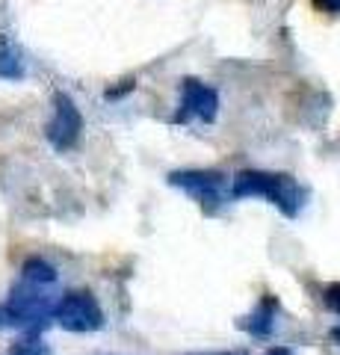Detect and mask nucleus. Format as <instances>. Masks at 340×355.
Instances as JSON below:
<instances>
[{
    "mask_svg": "<svg viewBox=\"0 0 340 355\" xmlns=\"http://www.w3.org/2000/svg\"><path fill=\"white\" fill-rule=\"evenodd\" d=\"M234 198H255L263 196L272 202L287 219L299 216L302 210V190L290 175H276V172H240L231 184Z\"/></svg>",
    "mask_w": 340,
    "mask_h": 355,
    "instance_id": "1",
    "label": "nucleus"
},
{
    "mask_svg": "<svg viewBox=\"0 0 340 355\" xmlns=\"http://www.w3.org/2000/svg\"><path fill=\"white\" fill-rule=\"evenodd\" d=\"M9 308V317H12V326L15 329H24L27 335H39L51 320H53V305L57 299L51 296V287L45 284H30L21 279L9 299L3 302Z\"/></svg>",
    "mask_w": 340,
    "mask_h": 355,
    "instance_id": "2",
    "label": "nucleus"
},
{
    "mask_svg": "<svg viewBox=\"0 0 340 355\" xmlns=\"http://www.w3.org/2000/svg\"><path fill=\"white\" fill-rule=\"evenodd\" d=\"M53 320L65 331L86 335V331H98L104 326V311L89 291H69L53 305Z\"/></svg>",
    "mask_w": 340,
    "mask_h": 355,
    "instance_id": "3",
    "label": "nucleus"
},
{
    "mask_svg": "<svg viewBox=\"0 0 340 355\" xmlns=\"http://www.w3.org/2000/svg\"><path fill=\"white\" fill-rule=\"evenodd\" d=\"M169 184L178 190L190 193L193 198H199L202 207L207 214L222 205V187H225V175L216 169H184V172H172Z\"/></svg>",
    "mask_w": 340,
    "mask_h": 355,
    "instance_id": "4",
    "label": "nucleus"
},
{
    "mask_svg": "<svg viewBox=\"0 0 340 355\" xmlns=\"http://www.w3.org/2000/svg\"><path fill=\"white\" fill-rule=\"evenodd\" d=\"M80 130H83V116H80L78 104H74L65 92H57V98H53V119L45 128L48 142L57 151H69V148L78 146Z\"/></svg>",
    "mask_w": 340,
    "mask_h": 355,
    "instance_id": "5",
    "label": "nucleus"
},
{
    "mask_svg": "<svg viewBox=\"0 0 340 355\" xmlns=\"http://www.w3.org/2000/svg\"><path fill=\"white\" fill-rule=\"evenodd\" d=\"M219 113V95L216 89L204 86L195 77H186L181 83V107L175 113V125H186V121L199 119V121H213Z\"/></svg>",
    "mask_w": 340,
    "mask_h": 355,
    "instance_id": "6",
    "label": "nucleus"
},
{
    "mask_svg": "<svg viewBox=\"0 0 340 355\" xmlns=\"http://www.w3.org/2000/svg\"><path fill=\"white\" fill-rule=\"evenodd\" d=\"M276 317H278V299L276 296H263L260 305L251 311L249 317L240 320V329L249 331L251 338H269L276 329Z\"/></svg>",
    "mask_w": 340,
    "mask_h": 355,
    "instance_id": "7",
    "label": "nucleus"
},
{
    "mask_svg": "<svg viewBox=\"0 0 340 355\" xmlns=\"http://www.w3.org/2000/svg\"><path fill=\"white\" fill-rule=\"evenodd\" d=\"M0 77H3V80H21V77H24L21 51L9 39H0Z\"/></svg>",
    "mask_w": 340,
    "mask_h": 355,
    "instance_id": "8",
    "label": "nucleus"
},
{
    "mask_svg": "<svg viewBox=\"0 0 340 355\" xmlns=\"http://www.w3.org/2000/svg\"><path fill=\"white\" fill-rule=\"evenodd\" d=\"M21 279L30 282V284H57V270L45 261V258H30L24 266H21Z\"/></svg>",
    "mask_w": 340,
    "mask_h": 355,
    "instance_id": "9",
    "label": "nucleus"
},
{
    "mask_svg": "<svg viewBox=\"0 0 340 355\" xmlns=\"http://www.w3.org/2000/svg\"><path fill=\"white\" fill-rule=\"evenodd\" d=\"M6 355H51V347L39 335H27V338H21Z\"/></svg>",
    "mask_w": 340,
    "mask_h": 355,
    "instance_id": "10",
    "label": "nucleus"
},
{
    "mask_svg": "<svg viewBox=\"0 0 340 355\" xmlns=\"http://www.w3.org/2000/svg\"><path fill=\"white\" fill-rule=\"evenodd\" d=\"M323 305L328 311H334V314H340V282L337 284H328L323 291Z\"/></svg>",
    "mask_w": 340,
    "mask_h": 355,
    "instance_id": "11",
    "label": "nucleus"
},
{
    "mask_svg": "<svg viewBox=\"0 0 340 355\" xmlns=\"http://www.w3.org/2000/svg\"><path fill=\"white\" fill-rule=\"evenodd\" d=\"M0 329H15L12 326V317H9V308L0 305Z\"/></svg>",
    "mask_w": 340,
    "mask_h": 355,
    "instance_id": "12",
    "label": "nucleus"
},
{
    "mask_svg": "<svg viewBox=\"0 0 340 355\" xmlns=\"http://www.w3.org/2000/svg\"><path fill=\"white\" fill-rule=\"evenodd\" d=\"M130 89H134V80H125V86H122V89H107V98H118V95L130 92Z\"/></svg>",
    "mask_w": 340,
    "mask_h": 355,
    "instance_id": "13",
    "label": "nucleus"
},
{
    "mask_svg": "<svg viewBox=\"0 0 340 355\" xmlns=\"http://www.w3.org/2000/svg\"><path fill=\"white\" fill-rule=\"evenodd\" d=\"M323 9H328V12H337L340 15V0H316Z\"/></svg>",
    "mask_w": 340,
    "mask_h": 355,
    "instance_id": "14",
    "label": "nucleus"
},
{
    "mask_svg": "<svg viewBox=\"0 0 340 355\" xmlns=\"http://www.w3.org/2000/svg\"><path fill=\"white\" fill-rule=\"evenodd\" d=\"M267 355H293L287 347H272V349H267Z\"/></svg>",
    "mask_w": 340,
    "mask_h": 355,
    "instance_id": "15",
    "label": "nucleus"
},
{
    "mask_svg": "<svg viewBox=\"0 0 340 355\" xmlns=\"http://www.w3.org/2000/svg\"><path fill=\"white\" fill-rule=\"evenodd\" d=\"M332 340H337V343H340V326H334V329H332Z\"/></svg>",
    "mask_w": 340,
    "mask_h": 355,
    "instance_id": "16",
    "label": "nucleus"
},
{
    "mask_svg": "<svg viewBox=\"0 0 340 355\" xmlns=\"http://www.w3.org/2000/svg\"><path fill=\"white\" fill-rule=\"evenodd\" d=\"M207 355H246V352H207Z\"/></svg>",
    "mask_w": 340,
    "mask_h": 355,
    "instance_id": "17",
    "label": "nucleus"
}]
</instances>
